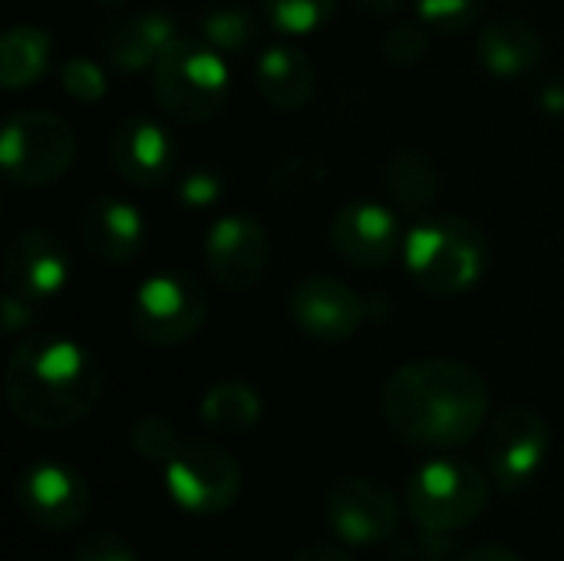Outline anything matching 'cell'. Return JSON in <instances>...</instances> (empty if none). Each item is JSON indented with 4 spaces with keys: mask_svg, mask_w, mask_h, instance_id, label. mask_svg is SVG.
<instances>
[{
    "mask_svg": "<svg viewBox=\"0 0 564 561\" xmlns=\"http://www.w3.org/2000/svg\"><path fill=\"white\" fill-rule=\"evenodd\" d=\"M486 377L449 357H426L393 370L380 390L387 427L410 446L449 453L476 440L489 417Z\"/></svg>",
    "mask_w": 564,
    "mask_h": 561,
    "instance_id": "1",
    "label": "cell"
},
{
    "mask_svg": "<svg viewBox=\"0 0 564 561\" xmlns=\"http://www.w3.org/2000/svg\"><path fill=\"white\" fill-rule=\"evenodd\" d=\"M102 390V364L63 334H33L20 341L3 370V393L13 417L43 433L83 423L99 407Z\"/></svg>",
    "mask_w": 564,
    "mask_h": 561,
    "instance_id": "2",
    "label": "cell"
},
{
    "mask_svg": "<svg viewBox=\"0 0 564 561\" xmlns=\"http://www.w3.org/2000/svg\"><path fill=\"white\" fill-rule=\"evenodd\" d=\"M403 265L423 291L456 298L482 278L489 248L469 218L423 215L403 238Z\"/></svg>",
    "mask_w": 564,
    "mask_h": 561,
    "instance_id": "3",
    "label": "cell"
},
{
    "mask_svg": "<svg viewBox=\"0 0 564 561\" xmlns=\"http://www.w3.org/2000/svg\"><path fill=\"white\" fill-rule=\"evenodd\" d=\"M228 63L205 40L178 36L152 66L155 103L162 106V112L188 126L215 119L228 103Z\"/></svg>",
    "mask_w": 564,
    "mask_h": 561,
    "instance_id": "4",
    "label": "cell"
},
{
    "mask_svg": "<svg viewBox=\"0 0 564 561\" xmlns=\"http://www.w3.org/2000/svg\"><path fill=\"white\" fill-rule=\"evenodd\" d=\"M492 499V479L466 460L440 456L423 463L406 486V513L430 536L469 529Z\"/></svg>",
    "mask_w": 564,
    "mask_h": 561,
    "instance_id": "5",
    "label": "cell"
},
{
    "mask_svg": "<svg viewBox=\"0 0 564 561\" xmlns=\"http://www.w3.org/2000/svg\"><path fill=\"white\" fill-rule=\"evenodd\" d=\"M76 159L73 126L46 109L7 116L0 132V165L17 188H43L66 175Z\"/></svg>",
    "mask_w": 564,
    "mask_h": 561,
    "instance_id": "6",
    "label": "cell"
},
{
    "mask_svg": "<svg viewBox=\"0 0 564 561\" xmlns=\"http://www.w3.org/2000/svg\"><path fill=\"white\" fill-rule=\"evenodd\" d=\"M212 298L188 271H159L145 278L129 304L132 334L152 347L185 344L208 321Z\"/></svg>",
    "mask_w": 564,
    "mask_h": 561,
    "instance_id": "7",
    "label": "cell"
},
{
    "mask_svg": "<svg viewBox=\"0 0 564 561\" xmlns=\"http://www.w3.org/2000/svg\"><path fill=\"white\" fill-rule=\"evenodd\" d=\"M165 473V489L172 503L198 519L225 516L241 496V466L238 460L208 440H185L172 456Z\"/></svg>",
    "mask_w": 564,
    "mask_h": 561,
    "instance_id": "8",
    "label": "cell"
},
{
    "mask_svg": "<svg viewBox=\"0 0 564 561\" xmlns=\"http://www.w3.org/2000/svg\"><path fill=\"white\" fill-rule=\"evenodd\" d=\"M13 503L30 526L43 532H69L89 519L93 489L79 470L59 460H36L17 473Z\"/></svg>",
    "mask_w": 564,
    "mask_h": 561,
    "instance_id": "9",
    "label": "cell"
},
{
    "mask_svg": "<svg viewBox=\"0 0 564 561\" xmlns=\"http://www.w3.org/2000/svg\"><path fill=\"white\" fill-rule=\"evenodd\" d=\"M552 453V430L545 417L532 407H506L486 440V466L492 486L502 493H522L525 486L535 483V476L545 470Z\"/></svg>",
    "mask_w": 564,
    "mask_h": 561,
    "instance_id": "10",
    "label": "cell"
},
{
    "mask_svg": "<svg viewBox=\"0 0 564 561\" xmlns=\"http://www.w3.org/2000/svg\"><path fill=\"white\" fill-rule=\"evenodd\" d=\"M324 519L344 546H387L400 532L397 496L370 476H344L324 496Z\"/></svg>",
    "mask_w": 564,
    "mask_h": 561,
    "instance_id": "11",
    "label": "cell"
},
{
    "mask_svg": "<svg viewBox=\"0 0 564 561\" xmlns=\"http://www.w3.org/2000/svg\"><path fill=\"white\" fill-rule=\"evenodd\" d=\"M288 314L301 334L321 344L350 341L370 317L367 301L334 274H311L294 284L288 298Z\"/></svg>",
    "mask_w": 564,
    "mask_h": 561,
    "instance_id": "12",
    "label": "cell"
},
{
    "mask_svg": "<svg viewBox=\"0 0 564 561\" xmlns=\"http://www.w3.org/2000/svg\"><path fill=\"white\" fill-rule=\"evenodd\" d=\"M271 258V238L268 228L251 212H231L215 218V225L205 235V261L215 281L228 291H248L254 288Z\"/></svg>",
    "mask_w": 564,
    "mask_h": 561,
    "instance_id": "13",
    "label": "cell"
},
{
    "mask_svg": "<svg viewBox=\"0 0 564 561\" xmlns=\"http://www.w3.org/2000/svg\"><path fill=\"white\" fill-rule=\"evenodd\" d=\"M330 245L347 265L380 271L403 251V231L387 205L350 202L330 222Z\"/></svg>",
    "mask_w": 564,
    "mask_h": 561,
    "instance_id": "14",
    "label": "cell"
},
{
    "mask_svg": "<svg viewBox=\"0 0 564 561\" xmlns=\"http://www.w3.org/2000/svg\"><path fill=\"white\" fill-rule=\"evenodd\" d=\"M109 159L122 182L135 188H159L172 179L178 145L165 126L149 116H126L109 136Z\"/></svg>",
    "mask_w": 564,
    "mask_h": 561,
    "instance_id": "15",
    "label": "cell"
},
{
    "mask_svg": "<svg viewBox=\"0 0 564 561\" xmlns=\"http://www.w3.org/2000/svg\"><path fill=\"white\" fill-rule=\"evenodd\" d=\"M3 281L33 304L56 298L69 281V251L63 238L46 228L20 231L3 251Z\"/></svg>",
    "mask_w": 564,
    "mask_h": 561,
    "instance_id": "16",
    "label": "cell"
},
{
    "mask_svg": "<svg viewBox=\"0 0 564 561\" xmlns=\"http://www.w3.org/2000/svg\"><path fill=\"white\" fill-rule=\"evenodd\" d=\"M79 241L102 265H129L145 248V222L139 208L119 195H96L79 215Z\"/></svg>",
    "mask_w": 564,
    "mask_h": 561,
    "instance_id": "17",
    "label": "cell"
},
{
    "mask_svg": "<svg viewBox=\"0 0 564 561\" xmlns=\"http://www.w3.org/2000/svg\"><path fill=\"white\" fill-rule=\"evenodd\" d=\"M175 40H178V30L172 17L149 10V13H135L109 26L102 36V56L109 66L122 73H139V69L155 66Z\"/></svg>",
    "mask_w": 564,
    "mask_h": 561,
    "instance_id": "18",
    "label": "cell"
},
{
    "mask_svg": "<svg viewBox=\"0 0 564 561\" xmlns=\"http://www.w3.org/2000/svg\"><path fill=\"white\" fill-rule=\"evenodd\" d=\"M258 93L281 112H297L311 103L317 89V69L301 46L274 43L258 56L254 66Z\"/></svg>",
    "mask_w": 564,
    "mask_h": 561,
    "instance_id": "19",
    "label": "cell"
},
{
    "mask_svg": "<svg viewBox=\"0 0 564 561\" xmlns=\"http://www.w3.org/2000/svg\"><path fill=\"white\" fill-rule=\"evenodd\" d=\"M476 53H479V63L492 76L512 79V76H522L532 66H539V60H542V36L525 20L502 17V20H492L489 26L479 30Z\"/></svg>",
    "mask_w": 564,
    "mask_h": 561,
    "instance_id": "20",
    "label": "cell"
},
{
    "mask_svg": "<svg viewBox=\"0 0 564 561\" xmlns=\"http://www.w3.org/2000/svg\"><path fill=\"white\" fill-rule=\"evenodd\" d=\"M383 185H387L393 205L413 218L430 215V208L436 205V195H440L436 165L420 149H397L387 162Z\"/></svg>",
    "mask_w": 564,
    "mask_h": 561,
    "instance_id": "21",
    "label": "cell"
},
{
    "mask_svg": "<svg viewBox=\"0 0 564 561\" xmlns=\"http://www.w3.org/2000/svg\"><path fill=\"white\" fill-rule=\"evenodd\" d=\"M53 60V36L43 26H10L0 40V83L3 89L17 93L33 86Z\"/></svg>",
    "mask_w": 564,
    "mask_h": 561,
    "instance_id": "22",
    "label": "cell"
},
{
    "mask_svg": "<svg viewBox=\"0 0 564 561\" xmlns=\"http://www.w3.org/2000/svg\"><path fill=\"white\" fill-rule=\"evenodd\" d=\"M258 420H261V397L248 384L225 380L202 397V423L212 427L215 433L225 436L251 433Z\"/></svg>",
    "mask_w": 564,
    "mask_h": 561,
    "instance_id": "23",
    "label": "cell"
},
{
    "mask_svg": "<svg viewBox=\"0 0 564 561\" xmlns=\"http://www.w3.org/2000/svg\"><path fill=\"white\" fill-rule=\"evenodd\" d=\"M261 3L268 23L288 36H307L321 30L337 10V0H261Z\"/></svg>",
    "mask_w": 564,
    "mask_h": 561,
    "instance_id": "24",
    "label": "cell"
},
{
    "mask_svg": "<svg viewBox=\"0 0 564 561\" xmlns=\"http://www.w3.org/2000/svg\"><path fill=\"white\" fill-rule=\"evenodd\" d=\"M258 26L245 7H218L202 17V40L212 43L218 53H241L251 46Z\"/></svg>",
    "mask_w": 564,
    "mask_h": 561,
    "instance_id": "25",
    "label": "cell"
},
{
    "mask_svg": "<svg viewBox=\"0 0 564 561\" xmlns=\"http://www.w3.org/2000/svg\"><path fill=\"white\" fill-rule=\"evenodd\" d=\"M182 443L185 440L178 436L175 423L159 413L139 417L129 430V446L135 450V456H142L145 463H155V466H169L172 456L182 450Z\"/></svg>",
    "mask_w": 564,
    "mask_h": 561,
    "instance_id": "26",
    "label": "cell"
},
{
    "mask_svg": "<svg viewBox=\"0 0 564 561\" xmlns=\"http://www.w3.org/2000/svg\"><path fill=\"white\" fill-rule=\"evenodd\" d=\"M416 13L436 33H463L479 20L482 0H416Z\"/></svg>",
    "mask_w": 564,
    "mask_h": 561,
    "instance_id": "27",
    "label": "cell"
},
{
    "mask_svg": "<svg viewBox=\"0 0 564 561\" xmlns=\"http://www.w3.org/2000/svg\"><path fill=\"white\" fill-rule=\"evenodd\" d=\"M59 86L76 103H99L106 96V89H109L106 73L99 69V63H93L86 56H69L59 66Z\"/></svg>",
    "mask_w": 564,
    "mask_h": 561,
    "instance_id": "28",
    "label": "cell"
},
{
    "mask_svg": "<svg viewBox=\"0 0 564 561\" xmlns=\"http://www.w3.org/2000/svg\"><path fill=\"white\" fill-rule=\"evenodd\" d=\"M430 26L426 23H400L383 36V56L393 66H413L430 50Z\"/></svg>",
    "mask_w": 564,
    "mask_h": 561,
    "instance_id": "29",
    "label": "cell"
},
{
    "mask_svg": "<svg viewBox=\"0 0 564 561\" xmlns=\"http://www.w3.org/2000/svg\"><path fill=\"white\" fill-rule=\"evenodd\" d=\"M73 561H139V555L119 532H89L73 549Z\"/></svg>",
    "mask_w": 564,
    "mask_h": 561,
    "instance_id": "30",
    "label": "cell"
},
{
    "mask_svg": "<svg viewBox=\"0 0 564 561\" xmlns=\"http://www.w3.org/2000/svg\"><path fill=\"white\" fill-rule=\"evenodd\" d=\"M218 195H221V179L212 169H192L178 185V198L192 208H208L218 202Z\"/></svg>",
    "mask_w": 564,
    "mask_h": 561,
    "instance_id": "31",
    "label": "cell"
},
{
    "mask_svg": "<svg viewBox=\"0 0 564 561\" xmlns=\"http://www.w3.org/2000/svg\"><path fill=\"white\" fill-rule=\"evenodd\" d=\"M0 321H3V334H17L33 321V301H26L17 291H3V304H0Z\"/></svg>",
    "mask_w": 564,
    "mask_h": 561,
    "instance_id": "32",
    "label": "cell"
},
{
    "mask_svg": "<svg viewBox=\"0 0 564 561\" xmlns=\"http://www.w3.org/2000/svg\"><path fill=\"white\" fill-rule=\"evenodd\" d=\"M291 561H354L344 546H304Z\"/></svg>",
    "mask_w": 564,
    "mask_h": 561,
    "instance_id": "33",
    "label": "cell"
},
{
    "mask_svg": "<svg viewBox=\"0 0 564 561\" xmlns=\"http://www.w3.org/2000/svg\"><path fill=\"white\" fill-rule=\"evenodd\" d=\"M459 561H525L519 552L506 549V546H476L469 549Z\"/></svg>",
    "mask_w": 564,
    "mask_h": 561,
    "instance_id": "34",
    "label": "cell"
},
{
    "mask_svg": "<svg viewBox=\"0 0 564 561\" xmlns=\"http://www.w3.org/2000/svg\"><path fill=\"white\" fill-rule=\"evenodd\" d=\"M539 103H542V109H549V112H564V79L545 83Z\"/></svg>",
    "mask_w": 564,
    "mask_h": 561,
    "instance_id": "35",
    "label": "cell"
},
{
    "mask_svg": "<svg viewBox=\"0 0 564 561\" xmlns=\"http://www.w3.org/2000/svg\"><path fill=\"white\" fill-rule=\"evenodd\" d=\"M364 10H370V13H377V17H390V13H397L400 7H403V0H357Z\"/></svg>",
    "mask_w": 564,
    "mask_h": 561,
    "instance_id": "36",
    "label": "cell"
},
{
    "mask_svg": "<svg viewBox=\"0 0 564 561\" xmlns=\"http://www.w3.org/2000/svg\"><path fill=\"white\" fill-rule=\"evenodd\" d=\"M96 3H102V7H119V3H126V0H96Z\"/></svg>",
    "mask_w": 564,
    "mask_h": 561,
    "instance_id": "37",
    "label": "cell"
}]
</instances>
